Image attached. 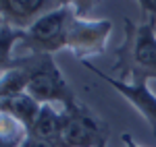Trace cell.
Instances as JSON below:
<instances>
[{
	"mask_svg": "<svg viewBox=\"0 0 156 147\" xmlns=\"http://www.w3.org/2000/svg\"><path fill=\"white\" fill-rule=\"evenodd\" d=\"M144 19L133 23L125 19L123 44L115 48L117 62L112 73L121 81H150L156 79V2H140Z\"/></svg>",
	"mask_w": 156,
	"mask_h": 147,
	"instance_id": "cell-1",
	"label": "cell"
},
{
	"mask_svg": "<svg viewBox=\"0 0 156 147\" xmlns=\"http://www.w3.org/2000/svg\"><path fill=\"white\" fill-rule=\"evenodd\" d=\"M2 71L9 68H21L27 75V93L34 99H37L42 106L60 104L62 110H71L79 106L81 102L77 99L67 79L62 77L58 64L54 60V54H25L15 56L11 62L0 66Z\"/></svg>",
	"mask_w": 156,
	"mask_h": 147,
	"instance_id": "cell-2",
	"label": "cell"
},
{
	"mask_svg": "<svg viewBox=\"0 0 156 147\" xmlns=\"http://www.w3.org/2000/svg\"><path fill=\"white\" fill-rule=\"evenodd\" d=\"M75 12V2H62L58 8L40 17L29 29L21 31V44L31 54H56L58 50H67V31Z\"/></svg>",
	"mask_w": 156,
	"mask_h": 147,
	"instance_id": "cell-3",
	"label": "cell"
},
{
	"mask_svg": "<svg viewBox=\"0 0 156 147\" xmlns=\"http://www.w3.org/2000/svg\"><path fill=\"white\" fill-rule=\"evenodd\" d=\"M108 141V126L83 102L71 110H62L58 147H98Z\"/></svg>",
	"mask_w": 156,
	"mask_h": 147,
	"instance_id": "cell-4",
	"label": "cell"
},
{
	"mask_svg": "<svg viewBox=\"0 0 156 147\" xmlns=\"http://www.w3.org/2000/svg\"><path fill=\"white\" fill-rule=\"evenodd\" d=\"M77 8V4H75ZM112 31V23L106 19H87L79 11L71 19L69 31H67V50L73 52L79 60L104 54L108 46V37Z\"/></svg>",
	"mask_w": 156,
	"mask_h": 147,
	"instance_id": "cell-5",
	"label": "cell"
},
{
	"mask_svg": "<svg viewBox=\"0 0 156 147\" xmlns=\"http://www.w3.org/2000/svg\"><path fill=\"white\" fill-rule=\"evenodd\" d=\"M83 64L96 77H100L102 81H106L110 87H115L121 95L144 116L146 122L150 124V129H152V133L156 135V95H154V91L148 87V81H131V83H127V81H121V79L112 77V75H106L98 66H94L92 62L85 60Z\"/></svg>",
	"mask_w": 156,
	"mask_h": 147,
	"instance_id": "cell-6",
	"label": "cell"
},
{
	"mask_svg": "<svg viewBox=\"0 0 156 147\" xmlns=\"http://www.w3.org/2000/svg\"><path fill=\"white\" fill-rule=\"evenodd\" d=\"M62 2L52 0H0L2 23L11 25L12 29L25 31L46 12L58 8Z\"/></svg>",
	"mask_w": 156,
	"mask_h": 147,
	"instance_id": "cell-7",
	"label": "cell"
},
{
	"mask_svg": "<svg viewBox=\"0 0 156 147\" xmlns=\"http://www.w3.org/2000/svg\"><path fill=\"white\" fill-rule=\"evenodd\" d=\"M40 112H42V104L37 99H34L29 93H17V95H9V98H0V114H6V116L15 118L27 131L34 129Z\"/></svg>",
	"mask_w": 156,
	"mask_h": 147,
	"instance_id": "cell-8",
	"label": "cell"
},
{
	"mask_svg": "<svg viewBox=\"0 0 156 147\" xmlns=\"http://www.w3.org/2000/svg\"><path fill=\"white\" fill-rule=\"evenodd\" d=\"M60 124H62V112H56L50 104L48 106H42V112L37 116L34 129L29 131V135L37 137V139H44V141L58 143Z\"/></svg>",
	"mask_w": 156,
	"mask_h": 147,
	"instance_id": "cell-9",
	"label": "cell"
},
{
	"mask_svg": "<svg viewBox=\"0 0 156 147\" xmlns=\"http://www.w3.org/2000/svg\"><path fill=\"white\" fill-rule=\"evenodd\" d=\"M27 137L29 131L21 122L6 114H0V147H21Z\"/></svg>",
	"mask_w": 156,
	"mask_h": 147,
	"instance_id": "cell-10",
	"label": "cell"
},
{
	"mask_svg": "<svg viewBox=\"0 0 156 147\" xmlns=\"http://www.w3.org/2000/svg\"><path fill=\"white\" fill-rule=\"evenodd\" d=\"M17 93H27V75L21 68H9L2 71L0 79V98H9Z\"/></svg>",
	"mask_w": 156,
	"mask_h": 147,
	"instance_id": "cell-11",
	"label": "cell"
},
{
	"mask_svg": "<svg viewBox=\"0 0 156 147\" xmlns=\"http://www.w3.org/2000/svg\"><path fill=\"white\" fill-rule=\"evenodd\" d=\"M17 42H21V31L19 29H12L11 25L2 23L0 25V66H4L6 62H11L15 58V54H12V48H15V44Z\"/></svg>",
	"mask_w": 156,
	"mask_h": 147,
	"instance_id": "cell-12",
	"label": "cell"
},
{
	"mask_svg": "<svg viewBox=\"0 0 156 147\" xmlns=\"http://www.w3.org/2000/svg\"><path fill=\"white\" fill-rule=\"evenodd\" d=\"M21 147H58V143H54V141H44V139H37V137L29 135Z\"/></svg>",
	"mask_w": 156,
	"mask_h": 147,
	"instance_id": "cell-13",
	"label": "cell"
},
{
	"mask_svg": "<svg viewBox=\"0 0 156 147\" xmlns=\"http://www.w3.org/2000/svg\"><path fill=\"white\" fill-rule=\"evenodd\" d=\"M121 139H123L125 147H140V145H137V143L131 139V135H129V133H123V135H121Z\"/></svg>",
	"mask_w": 156,
	"mask_h": 147,
	"instance_id": "cell-14",
	"label": "cell"
},
{
	"mask_svg": "<svg viewBox=\"0 0 156 147\" xmlns=\"http://www.w3.org/2000/svg\"><path fill=\"white\" fill-rule=\"evenodd\" d=\"M98 147H106V143H102V145H98Z\"/></svg>",
	"mask_w": 156,
	"mask_h": 147,
	"instance_id": "cell-15",
	"label": "cell"
}]
</instances>
